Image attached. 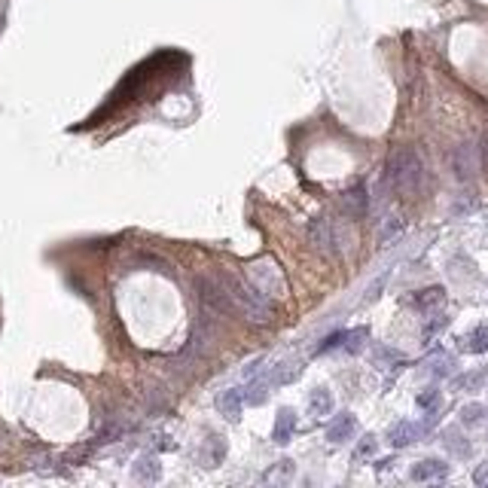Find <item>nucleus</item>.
<instances>
[{
  "label": "nucleus",
  "mask_w": 488,
  "mask_h": 488,
  "mask_svg": "<svg viewBox=\"0 0 488 488\" xmlns=\"http://www.w3.org/2000/svg\"><path fill=\"white\" fill-rule=\"evenodd\" d=\"M388 183L400 195H418L424 187V165L412 147H397L388 156Z\"/></svg>",
  "instance_id": "f257e3e1"
},
{
  "label": "nucleus",
  "mask_w": 488,
  "mask_h": 488,
  "mask_svg": "<svg viewBox=\"0 0 488 488\" xmlns=\"http://www.w3.org/2000/svg\"><path fill=\"white\" fill-rule=\"evenodd\" d=\"M229 293H232V302H235V308H242L251 321H275V315H278V306H275L272 299L263 293V290L257 287H247V284H238V281H229Z\"/></svg>",
  "instance_id": "f03ea898"
},
{
  "label": "nucleus",
  "mask_w": 488,
  "mask_h": 488,
  "mask_svg": "<svg viewBox=\"0 0 488 488\" xmlns=\"http://www.w3.org/2000/svg\"><path fill=\"white\" fill-rule=\"evenodd\" d=\"M308 244L321 253L323 259H336L339 257V229L333 220L327 217H317L308 223Z\"/></svg>",
  "instance_id": "7ed1b4c3"
},
{
  "label": "nucleus",
  "mask_w": 488,
  "mask_h": 488,
  "mask_svg": "<svg viewBox=\"0 0 488 488\" xmlns=\"http://www.w3.org/2000/svg\"><path fill=\"white\" fill-rule=\"evenodd\" d=\"M354 430H357L354 415H351V412H342V415H336V418L330 421V427H327V440L333 443V445L348 443L351 436H354Z\"/></svg>",
  "instance_id": "20e7f679"
},
{
  "label": "nucleus",
  "mask_w": 488,
  "mask_h": 488,
  "mask_svg": "<svg viewBox=\"0 0 488 488\" xmlns=\"http://www.w3.org/2000/svg\"><path fill=\"white\" fill-rule=\"evenodd\" d=\"M445 473H449V464L440 461V458H424L409 470V476L415 479V482H430V479H443Z\"/></svg>",
  "instance_id": "39448f33"
},
{
  "label": "nucleus",
  "mask_w": 488,
  "mask_h": 488,
  "mask_svg": "<svg viewBox=\"0 0 488 488\" xmlns=\"http://www.w3.org/2000/svg\"><path fill=\"white\" fill-rule=\"evenodd\" d=\"M452 168H455L458 180H470L473 171H476V159H473V147L461 144L455 153H452Z\"/></svg>",
  "instance_id": "423d86ee"
},
{
  "label": "nucleus",
  "mask_w": 488,
  "mask_h": 488,
  "mask_svg": "<svg viewBox=\"0 0 488 488\" xmlns=\"http://www.w3.org/2000/svg\"><path fill=\"white\" fill-rule=\"evenodd\" d=\"M342 208H345V214L354 217V220L366 217V208H370V195H366V189L363 187L348 189V193L342 195Z\"/></svg>",
  "instance_id": "0eeeda50"
},
{
  "label": "nucleus",
  "mask_w": 488,
  "mask_h": 488,
  "mask_svg": "<svg viewBox=\"0 0 488 488\" xmlns=\"http://www.w3.org/2000/svg\"><path fill=\"white\" fill-rule=\"evenodd\" d=\"M293 430H296V412L293 409H281L278 418H275V427H272V440L284 445L293 440Z\"/></svg>",
  "instance_id": "6e6552de"
},
{
  "label": "nucleus",
  "mask_w": 488,
  "mask_h": 488,
  "mask_svg": "<svg viewBox=\"0 0 488 488\" xmlns=\"http://www.w3.org/2000/svg\"><path fill=\"white\" fill-rule=\"evenodd\" d=\"M418 434H421V427L415 421H400V424H394V427H391L388 440H391L394 449H403V445H409V443L418 440Z\"/></svg>",
  "instance_id": "1a4fd4ad"
},
{
  "label": "nucleus",
  "mask_w": 488,
  "mask_h": 488,
  "mask_svg": "<svg viewBox=\"0 0 488 488\" xmlns=\"http://www.w3.org/2000/svg\"><path fill=\"white\" fill-rule=\"evenodd\" d=\"M242 406H244V394L235 391V388H229V391H223L217 397V409H220V415H226V418H238Z\"/></svg>",
  "instance_id": "9d476101"
},
{
  "label": "nucleus",
  "mask_w": 488,
  "mask_h": 488,
  "mask_svg": "<svg viewBox=\"0 0 488 488\" xmlns=\"http://www.w3.org/2000/svg\"><path fill=\"white\" fill-rule=\"evenodd\" d=\"M308 412L317 415V418L330 415L333 412V394H330L327 388H315V391L308 394Z\"/></svg>",
  "instance_id": "9b49d317"
},
{
  "label": "nucleus",
  "mask_w": 488,
  "mask_h": 488,
  "mask_svg": "<svg viewBox=\"0 0 488 488\" xmlns=\"http://www.w3.org/2000/svg\"><path fill=\"white\" fill-rule=\"evenodd\" d=\"M461 348L470 351V354H485V351H488V323L476 327L473 333H467L461 339Z\"/></svg>",
  "instance_id": "f8f14e48"
},
{
  "label": "nucleus",
  "mask_w": 488,
  "mask_h": 488,
  "mask_svg": "<svg viewBox=\"0 0 488 488\" xmlns=\"http://www.w3.org/2000/svg\"><path fill=\"white\" fill-rule=\"evenodd\" d=\"M412 302H415V306H418L421 311L436 308V306H443V302H445V290H443V287H427V290H418Z\"/></svg>",
  "instance_id": "ddd939ff"
},
{
  "label": "nucleus",
  "mask_w": 488,
  "mask_h": 488,
  "mask_svg": "<svg viewBox=\"0 0 488 488\" xmlns=\"http://www.w3.org/2000/svg\"><path fill=\"white\" fill-rule=\"evenodd\" d=\"M488 385V370H476V372H467V376L455 379L458 391H479V388Z\"/></svg>",
  "instance_id": "4468645a"
},
{
  "label": "nucleus",
  "mask_w": 488,
  "mask_h": 488,
  "mask_svg": "<svg viewBox=\"0 0 488 488\" xmlns=\"http://www.w3.org/2000/svg\"><path fill=\"white\" fill-rule=\"evenodd\" d=\"M370 336V330L366 327H357V330H348V333H345V342H342V348L348 351V354H354V351H360L363 348V339Z\"/></svg>",
  "instance_id": "2eb2a0df"
},
{
  "label": "nucleus",
  "mask_w": 488,
  "mask_h": 488,
  "mask_svg": "<svg viewBox=\"0 0 488 488\" xmlns=\"http://www.w3.org/2000/svg\"><path fill=\"white\" fill-rule=\"evenodd\" d=\"M268 385H272V379L253 381V385H251V391L244 394V400H247V403H253V406H259V403H266V397H268Z\"/></svg>",
  "instance_id": "dca6fc26"
},
{
  "label": "nucleus",
  "mask_w": 488,
  "mask_h": 488,
  "mask_svg": "<svg viewBox=\"0 0 488 488\" xmlns=\"http://www.w3.org/2000/svg\"><path fill=\"white\" fill-rule=\"evenodd\" d=\"M482 415H485V406H479V403H470V406H464V409H461L464 424H476V421H482Z\"/></svg>",
  "instance_id": "f3484780"
},
{
  "label": "nucleus",
  "mask_w": 488,
  "mask_h": 488,
  "mask_svg": "<svg viewBox=\"0 0 488 488\" xmlns=\"http://www.w3.org/2000/svg\"><path fill=\"white\" fill-rule=\"evenodd\" d=\"M452 366H455V360H452L449 354H436L434 357V376H449Z\"/></svg>",
  "instance_id": "a211bd4d"
},
{
  "label": "nucleus",
  "mask_w": 488,
  "mask_h": 488,
  "mask_svg": "<svg viewBox=\"0 0 488 488\" xmlns=\"http://www.w3.org/2000/svg\"><path fill=\"white\" fill-rule=\"evenodd\" d=\"M293 461H290V458H284V461H278V467H275L272 473H268V479H290L293 476Z\"/></svg>",
  "instance_id": "6ab92c4d"
},
{
  "label": "nucleus",
  "mask_w": 488,
  "mask_h": 488,
  "mask_svg": "<svg viewBox=\"0 0 488 488\" xmlns=\"http://www.w3.org/2000/svg\"><path fill=\"white\" fill-rule=\"evenodd\" d=\"M144 467H134V476L138 479H156L159 476V467H156L153 461H140Z\"/></svg>",
  "instance_id": "aec40b11"
},
{
  "label": "nucleus",
  "mask_w": 488,
  "mask_h": 488,
  "mask_svg": "<svg viewBox=\"0 0 488 488\" xmlns=\"http://www.w3.org/2000/svg\"><path fill=\"white\" fill-rule=\"evenodd\" d=\"M458 440H461V436H458L455 430H449V434H445V445H449L452 452H458V455H467V452H470V449H467L464 443H458Z\"/></svg>",
  "instance_id": "412c9836"
},
{
  "label": "nucleus",
  "mask_w": 488,
  "mask_h": 488,
  "mask_svg": "<svg viewBox=\"0 0 488 488\" xmlns=\"http://www.w3.org/2000/svg\"><path fill=\"white\" fill-rule=\"evenodd\" d=\"M436 400H440V391H434V388H427L424 394H418V406H421V409L436 406Z\"/></svg>",
  "instance_id": "4be33fe9"
},
{
  "label": "nucleus",
  "mask_w": 488,
  "mask_h": 488,
  "mask_svg": "<svg viewBox=\"0 0 488 488\" xmlns=\"http://www.w3.org/2000/svg\"><path fill=\"white\" fill-rule=\"evenodd\" d=\"M376 452V436H363V443H360V449L354 452V458H366Z\"/></svg>",
  "instance_id": "5701e85b"
},
{
  "label": "nucleus",
  "mask_w": 488,
  "mask_h": 488,
  "mask_svg": "<svg viewBox=\"0 0 488 488\" xmlns=\"http://www.w3.org/2000/svg\"><path fill=\"white\" fill-rule=\"evenodd\" d=\"M473 482H476V485H488V461L479 464L476 470H473Z\"/></svg>",
  "instance_id": "b1692460"
},
{
  "label": "nucleus",
  "mask_w": 488,
  "mask_h": 488,
  "mask_svg": "<svg viewBox=\"0 0 488 488\" xmlns=\"http://www.w3.org/2000/svg\"><path fill=\"white\" fill-rule=\"evenodd\" d=\"M443 323H445V317H436V321H430V323H427V327H424V339H430V336H434V333H436V330H440V327H443Z\"/></svg>",
  "instance_id": "393cba45"
},
{
  "label": "nucleus",
  "mask_w": 488,
  "mask_h": 488,
  "mask_svg": "<svg viewBox=\"0 0 488 488\" xmlns=\"http://www.w3.org/2000/svg\"><path fill=\"white\" fill-rule=\"evenodd\" d=\"M376 357L379 360H400L397 351H391V348H376Z\"/></svg>",
  "instance_id": "a878e982"
},
{
  "label": "nucleus",
  "mask_w": 488,
  "mask_h": 488,
  "mask_svg": "<svg viewBox=\"0 0 488 488\" xmlns=\"http://www.w3.org/2000/svg\"><path fill=\"white\" fill-rule=\"evenodd\" d=\"M482 168L488 171V138L482 140Z\"/></svg>",
  "instance_id": "bb28decb"
}]
</instances>
